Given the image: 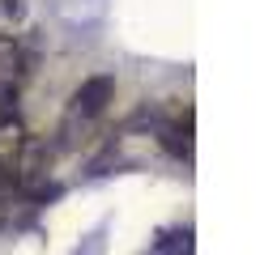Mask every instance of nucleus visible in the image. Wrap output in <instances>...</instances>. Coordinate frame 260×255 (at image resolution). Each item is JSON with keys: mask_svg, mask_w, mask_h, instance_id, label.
<instances>
[{"mask_svg": "<svg viewBox=\"0 0 260 255\" xmlns=\"http://www.w3.org/2000/svg\"><path fill=\"white\" fill-rule=\"evenodd\" d=\"M162 145H167L175 157L188 162V157H192V123H188V119H183V123H171L167 132H162Z\"/></svg>", "mask_w": 260, "mask_h": 255, "instance_id": "nucleus-2", "label": "nucleus"}, {"mask_svg": "<svg viewBox=\"0 0 260 255\" xmlns=\"http://www.w3.org/2000/svg\"><path fill=\"white\" fill-rule=\"evenodd\" d=\"M0 9H5V17H13V21L26 17V5H21V0H0Z\"/></svg>", "mask_w": 260, "mask_h": 255, "instance_id": "nucleus-5", "label": "nucleus"}, {"mask_svg": "<svg viewBox=\"0 0 260 255\" xmlns=\"http://www.w3.org/2000/svg\"><path fill=\"white\" fill-rule=\"evenodd\" d=\"M21 149H26V136H21L17 123H0V162L13 166L21 157Z\"/></svg>", "mask_w": 260, "mask_h": 255, "instance_id": "nucleus-3", "label": "nucleus"}, {"mask_svg": "<svg viewBox=\"0 0 260 255\" xmlns=\"http://www.w3.org/2000/svg\"><path fill=\"white\" fill-rule=\"evenodd\" d=\"M21 68V47L13 34H0V72H13Z\"/></svg>", "mask_w": 260, "mask_h": 255, "instance_id": "nucleus-4", "label": "nucleus"}, {"mask_svg": "<svg viewBox=\"0 0 260 255\" xmlns=\"http://www.w3.org/2000/svg\"><path fill=\"white\" fill-rule=\"evenodd\" d=\"M111 98H115V81L111 77H90L77 94H73V115H77V119H94V115L107 111Z\"/></svg>", "mask_w": 260, "mask_h": 255, "instance_id": "nucleus-1", "label": "nucleus"}]
</instances>
